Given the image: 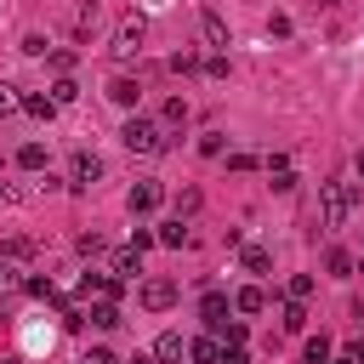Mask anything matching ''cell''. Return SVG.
Masks as SVG:
<instances>
[{
  "label": "cell",
  "mask_w": 364,
  "mask_h": 364,
  "mask_svg": "<svg viewBox=\"0 0 364 364\" xmlns=\"http://www.w3.org/2000/svg\"><path fill=\"white\" fill-rule=\"evenodd\" d=\"M142 40H148V17H142V11H125V17L114 23V46H108V51H114L119 63H131V57L142 51Z\"/></svg>",
  "instance_id": "3"
},
{
  "label": "cell",
  "mask_w": 364,
  "mask_h": 364,
  "mask_svg": "<svg viewBox=\"0 0 364 364\" xmlns=\"http://www.w3.org/2000/svg\"><path fill=\"white\" fill-rule=\"evenodd\" d=\"M23 284H28V290H34L40 301H57V290H51V279H23Z\"/></svg>",
  "instance_id": "36"
},
{
  "label": "cell",
  "mask_w": 364,
  "mask_h": 364,
  "mask_svg": "<svg viewBox=\"0 0 364 364\" xmlns=\"http://www.w3.org/2000/svg\"><path fill=\"white\" fill-rule=\"evenodd\" d=\"M97 176H102V159L80 148V154L68 159V188H74V193H85V188H97Z\"/></svg>",
  "instance_id": "4"
},
{
  "label": "cell",
  "mask_w": 364,
  "mask_h": 364,
  "mask_svg": "<svg viewBox=\"0 0 364 364\" xmlns=\"http://www.w3.org/2000/svg\"><path fill=\"white\" fill-rule=\"evenodd\" d=\"M233 307H239V313H262V307H267V290H262V284H245V290L233 296Z\"/></svg>",
  "instance_id": "19"
},
{
  "label": "cell",
  "mask_w": 364,
  "mask_h": 364,
  "mask_svg": "<svg viewBox=\"0 0 364 364\" xmlns=\"http://www.w3.org/2000/svg\"><path fill=\"white\" fill-rule=\"evenodd\" d=\"M358 273H364V262H358Z\"/></svg>",
  "instance_id": "45"
},
{
  "label": "cell",
  "mask_w": 364,
  "mask_h": 364,
  "mask_svg": "<svg viewBox=\"0 0 364 364\" xmlns=\"http://www.w3.org/2000/svg\"><path fill=\"white\" fill-rule=\"evenodd\" d=\"M136 97H142V85H136L131 74H114V80H108V102H119V108H136Z\"/></svg>",
  "instance_id": "10"
},
{
  "label": "cell",
  "mask_w": 364,
  "mask_h": 364,
  "mask_svg": "<svg viewBox=\"0 0 364 364\" xmlns=\"http://www.w3.org/2000/svg\"><path fill=\"white\" fill-rule=\"evenodd\" d=\"M85 318H91L97 330H114V324H119V301H91V313H85Z\"/></svg>",
  "instance_id": "20"
},
{
  "label": "cell",
  "mask_w": 364,
  "mask_h": 364,
  "mask_svg": "<svg viewBox=\"0 0 364 364\" xmlns=\"http://www.w3.org/2000/svg\"><path fill=\"white\" fill-rule=\"evenodd\" d=\"M23 57H46V34H23Z\"/></svg>",
  "instance_id": "34"
},
{
  "label": "cell",
  "mask_w": 364,
  "mask_h": 364,
  "mask_svg": "<svg viewBox=\"0 0 364 364\" xmlns=\"http://www.w3.org/2000/svg\"><path fill=\"white\" fill-rule=\"evenodd\" d=\"M176 358H188L182 330H159V341H154V364H176Z\"/></svg>",
  "instance_id": "9"
},
{
  "label": "cell",
  "mask_w": 364,
  "mask_h": 364,
  "mask_svg": "<svg viewBox=\"0 0 364 364\" xmlns=\"http://www.w3.org/2000/svg\"><path fill=\"white\" fill-rule=\"evenodd\" d=\"M74 97H80V85H74L68 74H57V85H51V102H57V108H68Z\"/></svg>",
  "instance_id": "24"
},
{
  "label": "cell",
  "mask_w": 364,
  "mask_h": 364,
  "mask_svg": "<svg viewBox=\"0 0 364 364\" xmlns=\"http://www.w3.org/2000/svg\"><path fill=\"white\" fill-rule=\"evenodd\" d=\"M136 273H142V256H136L131 245H125V250H114V279H136Z\"/></svg>",
  "instance_id": "17"
},
{
  "label": "cell",
  "mask_w": 364,
  "mask_h": 364,
  "mask_svg": "<svg viewBox=\"0 0 364 364\" xmlns=\"http://www.w3.org/2000/svg\"><path fill=\"white\" fill-rule=\"evenodd\" d=\"M80 296H97V301H119V279H114V273H85V279H80Z\"/></svg>",
  "instance_id": "8"
},
{
  "label": "cell",
  "mask_w": 364,
  "mask_h": 364,
  "mask_svg": "<svg viewBox=\"0 0 364 364\" xmlns=\"http://www.w3.org/2000/svg\"><path fill=\"white\" fill-rule=\"evenodd\" d=\"M279 330H284V336H301V330H307V307H301V301H284V307H279Z\"/></svg>",
  "instance_id": "12"
},
{
  "label": "cell",
  "mask_w": 364,
  "mask_h": 364,
  "mask_svg": "<svg viewBox=\"0 0 364 364\" xmlns=\"http://www.w3.org/2000/svg\"><path fill=\"white\" fill-rule=\"evenodd\" d=\"M102 250V233H80V256H97Z\"/></svg>",
  "instance_id": "38"
},
{
  "label": "cell",
  "mask_w": 364,
  "mask_h": 364,
  "mask_svg": "<svg viewBox=\"0 0 364 364\" xmlns=\"http://www.w3.org/2000/svg\"><path fill=\"white\" fill-rule=\"evenodd\" d=\"M136 301H142L148 313H165V307H176V279H142Z\"/></svg>",
  "instance_id": "5"
},
{
  "label": "cell",
  "mask_w": 364,
  "mask_h": 364,
  "mask_svg": "<svg viewBox=\"0 0 364 364\" xmlns=\"http://www.w3.org/2000/svg\"><path fill=\"white\" fill-rule=\"evenodd\" d=\"M347 358H353V364H364V336H353V341H347Z\"/></svg>",
  "instance_id": "40"
},
{
  "label": "cell",
  "mask_w": 364,
  "mask_h": 364,
  "mask_svg": "<svg viewBox=\"0 0 364 364\" xmlns=\"http://www.w3.org/2000/svg\"><path fill=\"white\" fill-rule=\"evenodd\" d=\"M199 205H205V193H199V188H182V193H176V216H193Z\"/></svg>",
  "instance_id": "27"
},
{
  "label": "cell",
  "mask_w": 364,
  "mask_h": 364,
  "mask_svg": "<svg viewBox=\"0 0 364 364\" xmlns=\"http://www.w3.org/2000/svg\"><path fill=\"white\" fill-rule=\"evenodd\" d=\"M159 205H165V188H159V182H136V188L125 193V210H131V216H148V210H159Z\"/></svg>",
  "instance_id": "6"
},
{
  "label": "cell",
  "mask_w": 364,
  "mask_h": 364,
  "mask_svg": "<svg viewBox=\"0 0 364 364\" xmlns=\"http://www.w3.org/2000/svg\"><path fill=\"white\" fill-rule=\"evenodd\" d=\"M131 364H154V358H131Z\"/></svg>",
  "instance_id": "44"
},
{
  "label": "cell",
  "mask_w": 364,
  "mask_h": 364,
  "mask_svg": "<svg viewBox=\"0 0 364 364\" xmlns=\"http://www.w3.org/2000/svg\"><path fill=\"white\" fill-rule=\"evenodd\" d=\"M159 125H165V131L188 125V97H165V108H159Z\"/></svg>",
  "instance_id": "15"
},
{
  "label": "cell",
  "mask_w": 364,
  "mask_h": 364,
  "mask_svg": "<svg viewBox=\"0 0 364 364\" xmlns=\"http://www.w3.org/2000/svg\"><path fill=\"white\" fill-rule=\"evenodd\" d=\"M239 262H245V273H267V267H273V256H267L262 245H239Z\"/></svg>",
  "instance_id": "18"
},
{
  "label": "cell",
  "mask_w": 364,
  "mask_h": 364,
  "mask_svg": "<svg viewBox=\"0 0 364 364\" xmlns=\"http://www.w3.org/2000/svg\"><path fill=\"white\" fill-rule=\"evenodd\" d=\"M324 267H330V273H336V279H347V273H353V267H358V262H353V256H347V250H330V256H324Z\"/></svg>",
  "instance_id": "28"
},
{
  "label": "cell",
  "mask_w": 364,
  "mask_h": 364,
  "mask_svg": "<svg viewBox=\"0 0 364 364\" xmlns=\"http://www.w3.org/2000/svg\"><path fill=\"white\" fill-rule=\"evenodd\" d=\"M267 34H279V40H284V34H290V17H284V11H273V17H267Z\"/></svg>",
  "instance_id": "37"
},
{
  "label": "cell",
  "mask_w": 364,
  "mask_h": 364,
  "mask_svg": "<svg viewBox=\"0 0 364 364\" xmlns=\"http://www.w3.org/2000/svg\"><path fill=\"white\" fill-rule=\"evenodd\" d=\"M17 108H23V91H17V85H0V119L17 114Z\"/></svg>",
  "instance_id": "30"
},
{
  "label": "cell",
  "mask_w": 364,
  "mask_h": 364,
  "mask_svg": "<svg viewBox=\"0 0 364 364\" xmlns=\"http://www.w3.org/2000/svg\"><path fill=\"white\" fill-rule=\"evenodd\" d=\"M119 136H125V148H131V154H148V159L171 148V136H165V125H159V119H142V114H131Z\"/></svg>",
  "instance_id": "1"
},
{
  "label": "cell",
  "mask_w": 364,
  "mask_h": 364,
  "mask_svg": "<svg viewBox=\"0 0 364 364\" xmlns=\"http://www.w3.org/2000/svg\"><path fill=\"white\" fill-rule=\"evenodd\" d=\"M199 318H205L210 330H222V324H228V296H222V290H210V296L199 301Z\"/></svg>",
  "instance_id": "11"
},
{
  "label": "cell",
  "mask_w": 364,
  "mask_h": 364,
  "mask_svg": "<svg viewBox=\"0 0 364 364\" xmlns=\"http://www.w3.org/2000/svg\"><path fill=\"white\" fill-rule=\"evenodd\" d=\"M318 6H341V0H318Z\"/></svg>",
  "instance_id": "43"
},
{
  "label": "cell",
  "mask_w": 364,
  "mask_h": 364,
  "mask_svg": "<svg viewBox=\"0 0 364 364\" xmlns=\"http://www.w3.org/2000/svg\"><path fill=\"white\" fill-rule=\"evenodd\" d=\"M330 364H353V358H347V353H341V358H330Z\"/></svg>",
  "instance_id": "42"
},
{
  "label": "cell",
  "mask_w": 364,
  "mask_h": 364,
  "mask_svg": "<svg viewBox=\"0 0 364 364\" xmlns=\"http://www.w3.org/2000/svg\"><path fill=\"white\" fill-rule=\"evenodd\" d=\"M17 284H23V267H17L11 256H0V296H6V290H17Z\"/></svg>",
  "instance_id": "26"
},
{
  "label": "cell",
  "mask_w": 364,
  "mask_h": 364,
  "mask_svg": "<svg viewBox=\"0 0 364 364\" xmlns=\"http://www.w3.org/2000/svg\"><path fill=\"white\" fill-rule=\"evenodd\" d=\"M171 68H176V74H193V68H205V63H199V51H176Z\"/></svg>",
  "instance_id": "31"
},
{
  "label": "cell",
  "mask_w": 364,
  "mask_h": 364,
  "mask_svg": "<svg viewBox=\"0 0 364 364\" xmlns=\"http://www.w3.org/2000/svg\"><path fill=\"white\" fill-rule=\"evenodd\" d=\"M199 28H205V46H216V51H228V23H222L216 11H205V17H199Z\"/></svg>",
  "instance_id": "14"
},
{
  "label": "cell",
  "mask_w": 364,
  "mask_h": 364,
  "mask_svg": "<svg viewBox=\"0 0 364 364\" xmlns=\"http://www.w3.org/2000/svg\"><path fill=\"white\" fill-rule=\"evenodd\" d=\"M85 364H119V358H114V347H91V353H85Z\"/></svg>",
  "instance_id": "39"
},
{
  "label": "cell",
  "mask_w": 364,
  "mask_h": 364,
  "mask_svg": "<svg viewBox=\"0 0 364 364\" xmlns=\"http://www.w3.org/2000/svg\"><path fill=\"white\" fill-rule=\"evenodd\" d=\"M353 171H358V176H364V154H358V159H353Z\"/></svg>",
  "instance_id": "41"
},
{
  "label": "cell",
  "mask_w": 364,
  "mask_h": 364,
  "mask_svg": "<svg viewBox=\"0 0 364 364\" xmlns=\"http://www.w3.org/2000/svg\"><path fill=\"white\" fill-rule=\"evenodd\" d=\"M188 358L193 364H222V341L216 336H199V341H188Z\"/></svg>",
  "instance_id": "13"
},
{
  "label": "cell",
  "mask_w": 364,
  "mask_h": 364,
  "mask_svg": "<svg viewBox=\"0 0 364 364\" xmlns=\"http://www.w3.org/2000/svg\"><path fill=\"white\" fill-rule=\"evenodd\" d=\"M330 358H336L330 336H307V364H330Z\"/></svg>",
  "instance_id": "23"
},
{
  "label": "cell",
  "mask_w": 364,
  "mask_h": 364,
  "mask_svg": "<svg viewBox=\"0 0 364 364\" xmlns=\"http://www.w3.org/2000/svg\"><path fill=\"white\" fill-rule=\"evenodd\" d=\"M154 239H159V245H171V250H182V245H188V222L176 216V222H165V228H159Z\"/></svg>",
  "instance_id": "22"
},
{
  "label": "cell",
  "mask_w": 364,
  "mask_h": 364,
  "mask_svg": "<svg viewBox=\"0 0 364 364\" xmlns=\"http://www.w3.org/2000/svg\"><path fill=\"white\" fill-rule=\"evenodd\" d=\"M23 114H34V119H51V114H57V102H51L46 91H23Z\"/></svg>",
  "instance_id": "16"
},
{
  "label": "cell",
  "mask_w": 364,
  "mask_h": 364,
  "mask_svg": "<svg viewBox=\"0 0 364 364\" xmlns=\"http://www.w3.org/2000/svg\"><path fill=\"white\" fill-rule=\"evenodd\" d=\"M148 245H159V239H154V233H148V228H131V250H136V256H142V250H148Z\"/></svg>",
  "instance_id": "35"
},
{
  "label": "cell",
  "mask_w": 364,
  "mask_h": 364,
  "mask_svg": "<svg viewBox=\"0 0 364 364\" xmlns=\"http://www.w3.org/2000/svg\"><path fill=\"white\" fill-rule=\"evenodd\" d=\"M102 28V0H80L74 6V40H91Z\"/></svg>",
  "instance_id": "7"
},
{
  "label": "cell",
  "mask_w": 364,
  "mask_h": 364,
  "mask_svg": "<svg viewBox=\"0 0 364 364\" xmlns=\"http://www.w3.org/2000/svg\"><path fill=\"white\" fill-rule=\"evenodd\" d=\"M199 154H205V159H216V154H228V142H222V131H205V136H199Z\"/></svg>",
  "instance_id": "29"
},
{
  "label": "cell",
  "mask_w": 364,
  "mask_h": 364,
  "mask_svg": "<svg viewBox=\"0 0 364 364\" xmlns=\"http://www.w3.org/2000/svg\"><path fill=\"white\" fill-rule=\"evenodd\" d=\"M0 256H11V262H28V256H34V245H28V239H11Z\"/></svg>",
  "instance_id": "33"
},
{
  "label": "cell",
  "mask_w": 364,
  "mask_h": 364,
  "mask_svg": "<svg viewBox=\"0 0 364 364\" xmlns=\"http://www.w3.org/2000/svg\"><path fill=\"white\" fill-rule=\"evenodd\" d=\"M17 165L23 171H46V142H23L17 148Z\"/></svg>",
  "instance_id": "21"
},
{
  "label": "cell",
  "mask_w": 364,
  "mask_h": 364,
  "mask_svg": "<svg viewBox=\"0 0 364 364\" xmlns=\"http://www.w3.org/2000/svg\"><path fill=\"white\" fill-rule=\"evenodd\" d=\"M284 296H290V301H301V307H307V296H313V273H296V279H290V284H284Z\"/></svg>",
  "instance_id": "25"
},
{
  "label": "cell",
  "mask_w": 364,
  "mask_h": 364,
  "mask_svg": "<svg viewBox=\"0 0 364 364\" xmlns=\"http://www.w3.org/2000/svg\"><path fill=\"white\" fill-rule=\"evenodd\" d=\"M353 199H358L353 182H318V222L324 228H341L353 216Z\"/></svg>",
  "instance_id": "2"
},
{
  "label": "cell",
  "mask_w": 364,
  "mask_h": 364,
  "mask_svg": "<svg viewBox=\"0 0 364 364\" xmlns=\"http://www.w3.org/2000/svg\"><path fill=\"white\" fill-rule=\"evenodd\" d=\"M256 165H262V159H256V154H245V148H239V154H228V171H256Z\"/></svg>",
  "instance_id": "32"
}]
</instances>
